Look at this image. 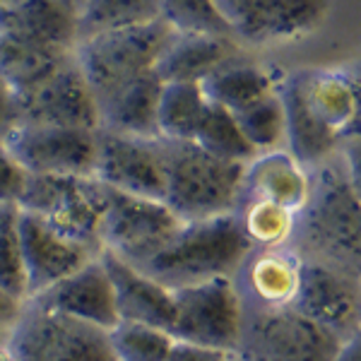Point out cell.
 <instances>
[{
    "mask_svg": "<svg viewBox=\"0 0 361 361\" xmlns=\"http://www.w3.org/2000/svg\"><path fill=\"white\" fill-rule=\"evenodd\" d=\"M8 345L15 361H116L104 330L32 304L8 335Z\"/></svg>",
    "mask_w": 361,
    "mask_h": 361,
    "instance_id": "cell-10",
    "label": "cell"
},
{
    "mask_svg": "<svg viewBox=\"0 0 361 361\" xmlns=\"http://www.w3.org/2000/svg\"><path fill=\"white\" fill-rule=\"evenodd\" d=\"M335 361H361L359 357V335H352L347 340H342L340 352H337Z\"/></svg>",
    "mask_w": 361,
    "mask_h": 361,
    "instance_id": "cell-38",
    "label": "cell"
},
{
    "mask_svg": "<svg viewBox=\"0 0 361 361\" xmlns=\"http://www.w3.org/2000/svg\"><path fill=\"white\" fill-rule=\"evenodd\" d=\"M236 217L241 222L243 234L253 243V248H279L292 246L296 214L289 209L272 205L267 200L241 197L236 207Z\"/></svg>",
    "mask_w": 361,
    "mask_h": 361,
    "instance_id": "cell-28",
    "label": "cell"
},
{
    "mask_svg": "<svg viewBox=\"0 0 361 361\" xmlns=\"http://www.w3.org/2000/svg\"><path fill=\"white\" fill-rule=\"evenodd\" d=\"M94 178L116 193L164 200V159L159 137H130L99 128Z\"/></svg>",
    "mask_w": 361,
    "mask_h": 361,
    "instance_id": "cell-12",
    "label": "cell"
},
{
    "mask_svg": "<svg viewBox=\"0 0 361 361\" xmlns=\"http://www.w3.org/2000/svg\"><path fill=\"white\" fill-rule=\"evenodd\" d=\"M207 109L200 82L161 85L157 104V135L169 142H190Z\"/></svg>",
    "mask_w": 361,
    "mask_h": 361,
    "instance_id": "cell-26",
    "label": "cell"
},
{
    "mask_svg": "<svg viewBox=\"0 0 361 361\" xmlns=\"http://www.w3.org/2000/svg\"><path fill=\"white\" fill-rule=\"evenodd\" d=\"M308 171L289 152H265L246 164L241 197L267 200L289 212H299L308 197ZM238 197V200H241Z\"/></svg>",
    "mask_w": 361,
    "mask_h": 361,
    "instance_id": "cell-22",
    "label": "cell"
},
{
    "mask_svg": "<svg viewBox=\"0 0 361 361\" xmlns=\"http://www.w3.org/2000/svg\"><path fill=\"white\" fill-rule=\"evenodd\" d=\"M109 190L94 176H29L17 207L58 234L102 253L99 231Z\"/></svg>",
    "mask_w": 361,
    "mask_h": 361,
    "instance_id": "cell-6",
    "label": "cell"
},
{
    "mask_svg": "<svg viewBox=\"0 0 361 361\" xmlns=\"http://www.w3.org/2000/svg\"><path fill=\"white\" fill-rule=\"evenodd\" d=\"M157 13L178 37L234 39L214 0H157Z\"/></svg>",
    "mask_w": 361,
    "mask_h": 361,
    "instance_id": "cell-29",
    "label": "cell"
},
{
    "mask_svg": "<svg viewBox=\"0 0 361 361\" xmlns=\"http://www.w3.org/2000/svg\"><path fill=\"white\" fill-rule=\"evenodd\" d=\"M15 109L17 123L99 130L97 97L75 63V56L39 87L15 97Z\"/></svg>",
    "mask_w": 361,
    "mask_h": 361,
    "instance_id": "cell-13",
    "label": "cell"
},
{
    "mask_svg": "<svg viewBox=\"0 0 361 361\" xmlns=\"http://www.w3.org/2000/svg\"><path fill=\"white\" fill-rule=\"evenodd\" d=\"M236 58L234 39L173 37L157 61L154 73L161 82H202L209 73Z\"/></svg>",
    "mask_w": 361,
    "mask_h": 361,
    "instance_id": "cell-23",
    "label": "cell"
},
{
    "mask_svg": "<svg viewBox=\"0 0 361 361\" xmlns=\"http://www.w3.org/2000/svg\"><path fill=\"white\" fill-rule=\"evenodd\" d=\"M29 173L10 157L5 145L0 142V205H17L25 193Z\"/></svg>",
    "mask_w": 361,
    "mask_h": 361,
    "instance_id": "cell-34",
    "label": "cell"
},
{
    "mask_svg": "<svg viewBox=\"0 0 361 361\" xmlns=\"http://www.w3.org/2000/svg\"><path fill=\"white\" fill-rule=\"evenodd\" d=\"M304 255L294 246L253 248L234 275L243 308H292Z\"/></svg>",
    "mask_w": 361,
    "mask_h": 361,
    "instance_id": "cell-18",
    "label": "cell"
},
{
    "mask_svg": "<svg viewBox=\"0 0 361 361\" xmlns=\"http://www.w3.org/2000/svg\"><path fill=\"white\" fill-rule=\"evenodd\" d=\"M106 335L116 361H166L173 345L171 333L135 320H118Z\"/></svg>",
    "mask_w": 361,
    "mask_h": 361,
    "instance_id": "cell-31",
    "label": "cell"
},
{
    "mask_svg": "<svg viewBox=\"0 0 361 361\" xmlns=\"http://www.w3.org/2000/svg\"><path fill=\"white\" fill-rule=\"evenodd\" d=\"M284 140L289 154L306 171L333 157L335 147L357 130V82L340 70H296L282 85Z\"/></svg>",
    "mask_w": 361,
    "mask_h": 361,
    "instance_id": "cell-1",
    "label": "cell"
},
{
    "mask_svg": "<svg viewBox=\"0 0 361 361\" xmlns=\"http://www.w3.org/2000/svg\"><path fill=\"white\" fill-rule=\"evenodd\" d=\"M0 142L29 176H94L97 130L17 123Z\"/></svg>",
    "mask_w": 361,
    "mask_h": 361,
    "instance_id": "cell-11",
    "label": "cell"
},
{
    "mask_svg": "<svg viewBox=\"0 0 361 361\" xmlns=\"http://www.w3.org/2000/svg\"><path fill=\"white\" fill-rule=\"evenodd\" d=\"M342 337L294 308H243L234 361H335Z\"/></svg>",
    "mask_w": 361,
    "mask_h": 361,
    "instance_id": "cell-7",
    "label": "cell"
},
{
    "mask_svg": "<svg viewBox=\"0 0 361 361\" xmlns=\"http://www.w3.org/2000/svg\"><path fill=\"white\" fill-rule=\"evenodd\" d=\"M164 159V205L180 222L236 212L246 166L222 161L197 145L159 137Z\"/></svg>",
    "mask_w": 361,
    "mask_h": 361,
    "instance_id": "cell-4",
    "label": "cell"
},
{
    "mask_svg": "<svg viewBox=\"0 0 361 361\" xmlns=\"http://www.w3.org/2000/svg\"><path fill=\"white\" fill-rule=\"evenodd\" d=\"M27 311V299L5 292L0 287V337H8L13 333V328L20 323V318Z\"/></svg>",
    "mask_w": 361,
    "mask_h": 361,
    "instance_id": "cell-36",
    "label": "cell"
},
{
    "mask_svg": "<svg viewBox=\"0 0 361 361\" xmlns=\"http://www.w3.org/2000/svg\"><path fill=\"white\" fill-rule=\"evenodd\" d=\"M292 308L347 340L357 335L359 323L357 277L320 260L304 258Z\"/></svg>",
    "mask_w": 361,
    "mask_h": 361,
    "instance_id": "cell-15",
    "label": "cell"
},
{
    "mask_svg": "<svg viewBox=\"0 0 361 361\" xmlns=\"http://www.w3.org/2000/svg\"><path fill=\"white\" fill-rule=\"evenodd\" d=\"M207 104L226 109L229 114H238L248 109L250 104L270 97L275 90V80L267 70L250 66V63L229 61L209 73L200 82Z\"/></svg>",
    "mask_w": 361,
    "mask_h": 361,
    "instance_id": "cell-24",
    "label": "cell"
},
{
    "mask_svg": "<svg viewBox=\"0 0 361 361\" xmlns=\"http://www.w3.org/2000/svg\"><path fill=\"white\" fill-rule=\"evenodd\" d=\"M173 37L176 34L157 17L147 25L90 34L80 39L73 56L99 102L116 87L154 70Z\"/></svg>",
    "mask_w": 361,
    "mask_h": 361,
    "instance_id": "cell-5",
    "label": "cell"
},
{
    "mask_svg": "<svg viewBox=\"0 0 361 361\" xmlns=\"http://www.w3.org/2000/svg\"><path fill=\"white\" fill-rule=\"evenodd\" d=\"M308 197L296 212V250L357 277L361 255V214L357 180L347 164L323 161L308 171Z\"/></svg>",
    "mask_w": 361,
    "mask_h": 361,
    "instance_id": "cell-2",
    "label": "cell"
},
{
    "mask_svg": "<svg viewBox=\"0 0 361 361\" xmlns=\"http://www.w3.org/2000/svg\"><path fill=\"white\" fill-rule=\"evenodd\" d=\"M27 304L58 313V316L80 320V323L94 325L104 333H109L118 323L111 279L104 270L99 255L80 270H75L73 275L63 277L61 282H56L46 292L27 299Z\"/></svg>",
    "mask_w": 361,
    "mask_h": 361,
    "instance_id": "cell-17",
    "label": "cell"
},
{
    "mask_svg": "<svg viewBox=\"0 0 361 361\" xmlns=\"http://www.w3.org/2000/svg\"><path fill=\"white\" fill-rule=\"evenodd\" d=\"M166 361H234V357L229 352H222V349L173 340V345L166 354Z\"/></svg>",
    "mask_w": 361,
    "mask_h": 361,
    "instance_id": "cell-35",
    "label": "cell"
},
{
    "mask_svg": "<svg viewBox=\"0 0 361 361\" xmlns=\"http://www.w3.org/2000/svg\"><path fill=\"white\" fill-rule=\"evenodd\" d=\"M231 37L263 46L296 39L320 25L328 0H214Z\"/></svg>",
    "mask_w": 361,
    "mask_h": 361,
    "instance_id": "cell-14",
    "label": "cell"
},
{
    "mask_svg": "<svg viewBox=\"0 0 361 361\" xmlns=\"http://www.w3.org/2000/svg\"><path fill=\"white\" fill-rule=\"evenodd\" d=\"M157 17V0H85L78 13V32L85 39L109 29L147 25Z\"/></svg>",
    "mask_w": 361,
    "mask_h": 361,
    "instance_id": "cell-30",
    "label": "cell"
},
{
    "mask_svg": "<svg viewBox=\"0 0 361 361\" xmlns=\"http://www.w3.org/2000/svg\"><path fill=\"white\" fill-rule=\"evenodd\" d=\"M17 231H20V253L27 279V299L46 292L63 277L73 275L75 270H80L99 255L97 250L58 234L42 219L22 212V209Z\"/></svg>",
    "mask_w": 361,
    "mask_h": 361,
    "instance_id": "cell-16",
    "label": "cell"
},
{
    "mask_svg": "<svg viewBox=\"0 0 361 361\" xmlns=\"http://www.w3.org/2000/svg\"><path fill=\"white\" fill-rule=\"evenodd\" d=\"M234 118L255 154L275 152L284 142V109L277 92L234 114Z\"/></svg>",
    "mask_w": 361,
    "mask_h": 361,
    "instance_id": "cell-32",
    "label": "cell"
},
{
    "mask_svg": "<svg viewBox=\"0 0 361 361\" xmlns=\"http://www.w3.org/2000/svg\"><path fill=\"white\" fill-rule=\"evenodd\" d=\"M161 80L154 70L133 78L99 99V128L118 135L147 137L157 135V104L161 94Z\"/></svg>",
    "mask_w": 361,
    "mask_h": 361,
    "instance_id": "cell-21",
    "label": "cell"
},
{
    "mask_svg": "<svg viewBox=\"0 0 361 361\" xmlns=\"http://www.w3.org/2000/svg\"><path fill=\"white\" fill-rule=\"evenodd\" d=\"M15 3H20V0H0V10L10 8V5H15Z\"/></svg>",
    "mask_w": 361,
    "mask_h": 361,
    "instance_id": "cell-40",
    "label": "cell"
},
{
    "mask_svg": "<svg viewBox=\"0 0 361 361\" xmlns=\"http://www.w3.org/2000/svg\"><path fill=\"white\" fill-rule=\"evenodd\" d=\"M250 250L253 243L243 234L236 212H229L183 222L176 236L137 270L173 292L219 277L234 279Z\"/></svg>",
    "mask_w": 361,
    "mask_h": 361,
    "instance_id": "cell-3",
    "label": "cell"
},
{
    "mask_svg": "<svg viewBox=\"0 0 361 361\" xmlns=\"http://www.w3.org/2000/svg\"><path fill=\"white\" fill-rule=\"evenodd\" d=\"M171 337L234 352L243 325V301L231 277L173 289Z\"/></svg>",
    "mask_w": 361,
    "mask_h": 361,
    "instance_id": "cell-8",
    "label": "cell"
},
{
    "mask_svg": "<svg viewBox=\"0 0 361 361\" xmlns=\"http://www.w3.org/2000/svg\"><path fill=\"white\" fill-rule=\"evenodd\" d=\"M78 13L70 0H20L0 10V34L73 54L80 42Z\"/></svg>",
    "mask_w": 361,
    "mask_h": 361,
    "instance_id": "cell-19",
    "label": "cell"
},
{
    "mask_svg": "<svg viewBox=\"0 0 361 361\" xmlns=\"http://www.w3.org/2000/svg\"><path fill=\"white\" fill-rule=\"evenodd\" d=\"M193 142L200 149H205L207 154L217 157V159L234 161V164H243V166L258 157L255 149L248 145V140L243 137L234 114H229L226 109L214 106V104H207L205 114L200 118V126L195 130Z\"/></svg>",
    "mask_w": 361,
    "mask_h": 361,
    "instance_id": "cell-27",
    "label": "cell"
},
{
    "mask_svg": "<svg viewBox=\"0 0 361 361\" xmlns=\"http://www.w3.org/2000/svg\"><path fill=\"white\" fill-rule=\"evenodd\" d=\"M20 207L0 205V287L5 292L27 299V279L20 253Z\"/></svg>",
    "mask_w": 361,
    "mask_h": 361,
    "instance_id": "cell-33",
    "label": "cell"
},
{
    "mask_svg": "<svg viewBox=\"0 0 361 361\" xmlns=\"http://www.w3.org/2000/svg\"><path fill=\"white\" fill-rule=\"evenodd\" d=\"M70 3H75V5H78V10H80V8H82L85 0H70Z\"/></svg>",
    "mask_w": 361,
    "mask_h": 361,
    "instance_id": "cell-41",
    "label": "cell"
},
{
    "mask_svg": "<svg viewBox=\"0 0 361 361\" xmlns=\"http://www.w3.org/2000/svg\"><path fill=\"white\" fill-rule=\"evenodd\" d=\"M17 123V109H15V92L0 78V140L5 133Z\"/></svg>",
    "mask_w": 361,
    "mask_h": 361,
    "instance_id": "cell-37",
    "label": "cell"
},
{
    "mask_svg": "<svg viewBox=\"0 0 361 361\" xmlns=\"http://www.w3.org/2000/svg\"><path fill=\"white\" fill-rule=\"evenodd\" d=\"M104 270L114 287L118 320H135L171 333L173 325V294L164 284L147 277L142 270L128 265L126 260L102 250L99 253Z\"/></svg>",
    "mask_w": 361,
    "mask_h": 361,
    "instance_id": "cell-20",
    "label": "cell"
},
{
    "mask_svg": "<svg viewBox=\"0 0 361 361\" xmlns=\"http://www.w3.org/2000/svg\"><path fill=\"white\" fill-rule=\"evenodd\" d=\"M109 190L99 246L133 267H142L176 236L183 222L161 200Z\"/></svg>",
    "mask_w": 361,
    "mask_h": 361,
    "instance_id": "cell-9",
    "label": "cell"
},
{
    "mask_svg": "<svg viewBox=\"0 0 361 361\" xmlns=\"http://www.w3.org/2000/svg\"><path fill=\"white\" fill-rule=\"evenodd\" d=\"M70 58H73L70 51L46 49L0 34V78L15 92V97L39 87L56 70L66 66Z\"/></svg>",
    "mask_w": 361,
    "mask_h": 361,
    "instance_id": "cell-25",
    "label": "cell"
},
{
    "mask_svg": "<svg viewBox=\"0 0 361 361\" xmlns=\"http://www.w3.org/2000/svg\"><path fill=\"white\" fill-rule=\"evenodd\" d=\"M0 361H15L13 349L8 345V337H0Z\"/></svg>",
    "mask_w": 361,
    "mask_h": 361,
    "instance_id": "cell-39",
    "label": "cell"
}]
</instances>
